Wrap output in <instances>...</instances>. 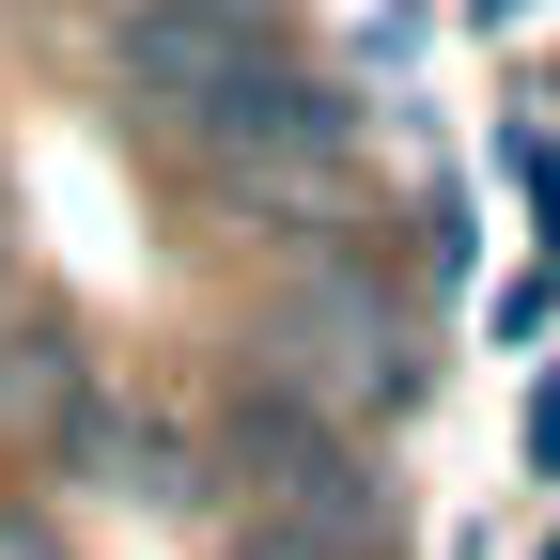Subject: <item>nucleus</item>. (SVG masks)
Here are the masks:
<instances>
[{
    "instance_id": "8",
    "label": "nucleus",
    "mask_w": 560,
    "mask_h": 560,
    "mask_svg": "<svg viewBox=\"0 0 560 560\" xmlns=\"http://www.w3.org/2000/svg\"><path fill=\"white\" fill-rule=\"evenodd\" d=\"M109 16H140V0H109Z\"/></svg>"
},
{
    "instance_id": "7",
    "label": "nucleus",
    "mask_w": 560,
    "mask_h": 560,
    "mask_svg": "<svg viewBox=\"0 0 560 560\" xmlns=\"http://www.w3.org/2000/svg\"><path fill=\"white\" fill-rule=\"evenodd\" d=\"M529 467H545V482H560V389H545V420H529Z\"/></svg>"
},
{
    "instance_id": "3",
    "label": "nucleus",
    "mask_w": 560,
    "mask_h": 560,
    "mask_svg": "<svg viewBox=\"0 0 560 560\" xmlns=\"http://www.w3.org/2000/svg\"><path fill=\"white\" fill-rule=\"evenodd\" d=\"M342 125H359V109H342V79H312V62H280V47H265L249 79L172 140V156H202V172H327V156H342Z\"/></svg>"
},
{
    "instance_id": "2",
    "label": "nucleus",
    "mask_w": 560,
    "mask_h": 560,
    "mask_svg": "<svg viewBox=\"0 0 560 560\" xmlns=\"http://www.w3.org/2000/svg\"><path fill=\"white\" fill-rule=\"evenodd\" d=\"M265 32H280V0H140V16H109V109L187 140L265 62Z\"/></svg>"
},
{
    "instance_id": "6",
    "label": "nucleus",
    "mask_w": 560,
    "mask_h": 560,
    "mask_svg": "<svg viewBox=\"0 0 560 560\" xmlns=\"http://www.w3.org/2000/svg\"><path fill=\"white\" fill-rule=\"evenodd\" d=\"M0 560H62V529L47 514H0Z\"/></svg>"
},
{
    "instance_id": "1",
    "label": "nucleus",
    "mask_w": 560,
    "mask_h": 560,
    "mask_svg": "<svg viewBox=\"0 0 560 560\" xmlns=\"http://www.w3.org/2000/svg\"><path fill=\"white\" fill-rule=\"evenodd\" d=\"M202 467H234V499L280 514V529H342V545L389 560V467L342 436L296 374H234V389H219V436H202Z\"/></svg>"
},
{
    "instance_id": "9",
    "label": "nucleus",
    "mask_w": 560,
    "mask_h": 560,
    "mask_svg": "<svg viewBox=\"0 0 560 560\" xmlns=\"http://www.w3.org/2000/svg\"><path fill=\"white\" fill-rule=\"evenodd\" d=\"M545 560H560V545H545Z\"/></svg>"
},
{
    "instance_id": "5",
    "label": "nucleus",
    "mask_w": 560,
    "mask_h": 560,
    "mask_svg": "<svg viewBox=\"0 0 560 560\" xmlns=\"http://www.w3.org/2000/svg\"><path fill=\"white\" fill-rule=\"evenodd\" d=\"M234 560H374V545H342V529H280V514H249V529H234Z\"/></svg>"
},
{
    "instance_id": "4",
    "label": "nucleus",
    "mask_w": 560,
    "mask_h": 560,
    "mask_svg": "<svg viewBox=\"0 0 560 560\" xmlns=\"http://www.w3.org/2000/svg\"><path fill=\"white\" fill-rule=\"evenodd\" d=\"M94 452H109V467H94L109 499H156V514L202 499V436H187L172 405H109V420H94Z\"/></svg>"
}]
</instances>
